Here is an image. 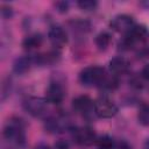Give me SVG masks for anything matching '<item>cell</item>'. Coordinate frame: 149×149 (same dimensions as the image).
<instances>
[{
	"mask_svg": "<svg viewBox=\"0 0 149 149\" xmlns=\"http://www.w3.org/2000/svg\"><path fill=\"white\" fill-rule=\"evenodd\" d=\"M3 139L14 147H23L26 144V125L21 118L13 116L3 126Z\"/></svg>",
	"mask_w": 149,
	"mask_h": 149,
	"instance_id": "cell-1",
	"label": "cell"
},
{
	"mask_svg": "<svg viewBox=\"0 0 149 149\" xmlns=\"http://www.w3.org/2000/svg\"><path fill=\"white\" fill-rule=\"evenodd\" d=\"M149 40V29L144 24H135L119 42V49L130 50L136 44H143Z\"/></svg>",
	"mask_w": 149,
	"mask_h": 149,
	"instance_id": "cell-2",
	"label": "cell"
},
{
	"mask_svg": "<svg viewBox=\"0 0 149 149\" xmlns=\"http://www.w3.org/2000/svg\"><path fill=\"white\" fill-rule=\"evenodd\" d=\"M107 77V72L102 66L99 65H90L84 68L78 76L79 83L86 87L98 86L100 87L104 80Z\"/></svg>",
	"mask_w": 149,
	"mask_h": 149,
	"instance_id": "cell-3",
	"label": "cell"
},
{
	"mask_svg": "<svg viewBox=\"0 0 149 149\" xmlns=\"http://www.w3.org/2000/svg\"><path fill=\"white\" fill-rule=\"evenodd\" d=\"M65 86H64V80L59 78V76H55L47 90H45V99L50 104H55V105H58L61 104L64 98H65Z\"/></svg>",
	"mask_w": 149,
	"mask_h": 149,
	"instance_id": "cell-4",
	"label": "cell"
},
{
	"mask_svg": "<svg viewBox=\"0 0 149 149\" xmlns=\"http://www.w3.org/2000/svg\"><path fill=\"white\" fill-rule=\"evenodd\" d=\"M118 105L107 95L99 97L94 100V114L100 119H111L118 114Z\"/></svg>",
	"mask_w": 149,
	"mask_h": 149,
	"instance_id": "cell-5",
	"label": "cell"
},
{
	"mask_svg": "<svg viewBox=\"0 0 149 149\" xmlns=\"http://www.w3.org/2000/svg\"><path fill=\"white\" fill-rule=\"evenodd\" d=\"M48 101L45 98H41V97H27L23 102H22V107L23 109L31 116L34 118H41L42 115H44L48 111Z\"/></svg>",
	"mask_w": 149,
	"mask_h": 149,
	"instance_id": "cell-6",
	"label": "cell"
},
{
	"mask_svg": "<svg viewBox=\"0 0 149 149\" xmlns=\"http://www.w3.org/2000/svg\"><path fill=\"white\" fill-rule=\"evenodd\" d=\"M97 137L98 136L94 129L90 126H81V127H76L72 129V139L79 146L87 147V146L94 144Z\"/></svg>",
	"mask_w": 149,
	"mask_h": 149,
	"instance_id": "cell-7",
	"label": "cell"
},
{
	"mask_svg": "<svg viewBox=\"0 0 149 149\" xmlns=\"http://www.w3.org/2000/svg\"><path fill=\"white\" fill-rule=\"evenodd\" d=\"M44 128L48 133L56 134V133H62L68 129H71V123L65 115L58 114V115L49 116L44 122Z\"/></svg>",
	"mask_w": 149,
	"mask_h": 149,
	"instance_id": "cell-8",
	"label": "cell"
},
{
	"mask_svg": "<svg viewBox=\"0 0 149 149\" xmlns=\"http://www.w3.org/2000/svg\"><path fill=\"white\" fill-rule=\"evenodd\" d=\"M72 108L83 118H88L94 113V101L88 95H78L72 100Z\"/></svg>",
	"mask_w": 149,
	"mask_h": 149,
	"instance_id": "cell-9",
	"label": "cell"
},
{
	"mask_svg": "<svg viewBox=\"0 0 149 149\" xmlns=\"http://www.w3.org/2000/svg\"><path fill=\"white\" fill-rule=\"evenodd\" d=\"M135 24L134 17L129 14H118L109 21V27L114 31L122 34H127Z\"/></svg>",
	"mask_w": 149,
	"mask_h": 149,
	"instance_id": "cell-10",
	"label": "cell"
},
{
	"mask_svg": "<svg viewBox=\"0 0 149 149\" xmlns=\"http://www.w3.org/2000/svg\"><path fill=\"white\" fill-rule=\"evenodd\" d=\"M48 40L55 49H62L68 43V33L62 26L54 24L48 30Z\"/></svg>",
	"mask_w": 149,
	"mask_h": 149,
	"instance_id": "cell-11",
	"label": "cell"
},
{
	"mask_svg": "<svg viewBox=\"0 0 149 149\" xmlns=\"http://www.w3.org/2000/svg\"><path fill=\"white\" fill-rule=\"evenodd\" d=\"M108 68L114 76L123 74L129 69V61L123 56H115L109 61Z\"/></svg>",
	"mask_w": 149,
	"mask_h": 149,
	"instance_id": "cell-12",
	"label": "cell"
},
{
	"mask_svg": "<svg viewBox=\"0 0 149 149\" xmlns=\"http://www.w3.org/2000/svg\"><path fill=\"white\" fill-rule=\"evenodd\" d=\"M33 64H35L34 57H31V56H20L17 58H15V61L13 63V71L16 74H24L26 72H28L30 70Z\"/></svg>",
	"mask_w": 149,
	"mask_h": 149,
	"instance_id": "cell-13",
	"label": "cell"
},
{
	"mask_svg": "<svg viewBox=\"0 0 149 149\" xmlns=\"http://www.w3.org/2000/svg\"><path fill=\"white\" fill-rule=\"evenodd\" d=\"M59 58H61L59 52L55 50V51H48V52L37 55L34 57V61H35V64H38V65H51L57 63Z\"/></svg>",
	"mask_w": 149,
	"mask_h": 149,
	"instance_id": "cell-14",
	"label": "cell"
},
{
	"mask_svg": "<svg viewBox=\"0 0 149 149\" xmlns=\"http://www.w3.org/2000/svg\"><path fill=\"white\" fill-rule=\"evenodd\" d=\"M42 43H43V36L38 33H34L23 38L22 47H23V49L30 51V50H35V49L40 48L42 45Z\"/></svg>",
	"mask_w": 149,
	"mask_h": 149,
	"instance_id": "cell-15",
	"label": "cell"
},
{
	"mask_svg": "<svg viewBox=\"0 0 149 149\" xmlns=\"http://www.w3.org/2000/svg\"><path fill=\"white\" fill-rule=\"evenodd\" d=\"M112 41V36L107 31H100L95 37H94V44L100 51H105L108 49L109 44Z\"/></svg>",
	"mask_w": 149,
	"mask_h": 149,
	"instance_id": "cell-16",
	"label": "cell"
},
{
	"mask_svg": "<svg viewBox=\"0 0 149 149\" xmlns=\"http://www.w3.org/2000/svg\"><path fill=\"white\" fill-rule=\"evenodd\" d=\"M94 146L97 149H114L115 148V141L109 135H100L97 137Z\"/></svg>",
	"mask_w": 149,
	"mask_h": 149,
	"instance_id": "cell-17",
	"label": "cell"
},
{
	"mask_svg": "<svg viewBox=\"0 0 149 149\" xmlns=\"http://www.w3.org/2000/svg\"><path fill=\"white\" fill-rule=\"evenodd\" d=\"M137 121L143 127H149V104H143L137 112Z\"/></svg>",
	"mask_w": 149,
	"mask_h": 149,
	"instance_id": "cell-18",
	"label": "cell"
},
{
	"mask_svg": "<svg viewBox=\"0 0 149 149\" xmlns=\"http://www.w3.org/2000/svg\"><path fill=\"white\" fill-rule=\"evenodd\" d=\"M69 24L74 31H79V33H87L91 29V23L86 20H80V19L72 20L69 22Z\"/></svg>",
	"mask_w": 149,
	"mask_h": 149,
	"instance_id": "cell-19",
	"label": "cell"
},
{
	"mask_svg": "<svg viewBox=\"0 0 149 149\" xmlns=\"http://www.w3.org/2000/svg\"><path fill=\"white\" fill-rule=\"evenodd\" d=\"M77 6L84 12H92L98 7V2L95 0H79L77 1Z\"/></svg>",
	"mask_w": 149,
	"mask_h": 149,
	"instance_id": "cell-20",
	"label": "cell"
},
{
	"mask_svg": "<svg viewBox=\"0 0 149 149\" xmlns=\"http://www.w3.org/2000/svg\"><path fill=\"white\" fill-rule=\"evenodd\" d=\"M54 6H55V8H56V10L58 12V13H61V14H64V13H66L68 10H69V2L68 1H56L55 3H54Z\"/></svg>",
	"mask_w": 149,
	"mask_h": 149,
	"instance_id": "cell-21",
	"label": "cell"
},
{
	"mask_svg": "<svg viewBox=\"0 0 149 149\" xmlns=\"http://www.w3.org/2000/svg\"><path fill=\"white\" fill-rule=\"evenodd\" d=\"M1 16L3 19H10L13 16V8L7 6V5H2L1 6Z\"/></svg>",
	"mask_w": 149,
	"mask_h": 149,
	"instance_id": "cell-22",
	"label": "cell"
},
{
	"mask_svg": "<svg viewBox=\"0 0 149 149\" xmlns=\"http://www.w3.org/2000/svg\"><path fill=\"white\" fill-rule=\"evenodd\" d=\"M114 149H132V146L126 140H120V141L115 142V148Z\"/></svg>",
	"mask_w": 149,
	"mask_h": 149,
	"instance_id": "cell-23",
	"label": "cell"
},
{
	"mask_svg": "<svg viewBox=\"0 0 149 149\" xmlns=\"http://www.w3.org/2000/svg\"><path fill=\"white\" fill-rule=\"evenodd\" d=\"M55 149H70L69 142L65 140H58L55 143Z\"/></svg>",
	"mask_w": 149,
	"mask_h": 149,
	"instance_id": "cell-24",
	"label": "cell"
},
{
	"mask_svg": "<svg viewBox=\"0 0 149 149\" xmlns=\"http://www.w3.org/2000/svg\"><path fill=\"white\" fill-rule=\"evenodd\" d=\"M141 77L146 80H149V63L143 66V69L141 71Z\"/></svg>",
	"mask_w": 149,
	"mask_h": 149,
	"instance_id": "cell-25",
	"label": "cell"
},
{
	"mask_svg": "<svg viewBox=\"0 0 149 149\" xmlns=\"http://www.w3.org/2000/svg\"><path fill=\"white\" fill-rule=\"evenodd\" d=\"M35 149H50V147H49L48 144H45V143L41 142V143H38V144L35 147Z\"/></svg>",
	"mask_w": 149,
	"mask_h": 149,
	"instance_id": "cell-26",
	"label": "cell"
},
{
	"mask_svg": "<svg viewBox=\"0 0 149 149\" xmlns=\"http://www.w3.org/2000/svg\"><path fill=\"white\" fill-rule=\"evenodd\" d=\"M142 149H149V137L144 141V143H143V148Z\"/></svg>",
	"mask_w": 149,
	"mask_h": 149,
	"instance_id": "cell-27",
	"label": "cell"
}]
</instances>
